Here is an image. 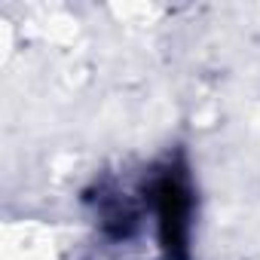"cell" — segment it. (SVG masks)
I'll use <instances>...</instances> for the list:
<instances>
[{"mask_svg":"<svg viewBox=\"0 0 260 260\" xmlns=\"http://www.w3.org/2000/svg\"><path fill=\"white\" fill-rule=\"evenodd\" d=\"M156 220H159V245L169 260L190 257V211L193 199L181 172H166L150 187Z\"/></svg>","mask_w":260,"mask_h":260,"instance_id":"cell-1","label":"cell"},{"mask_svg":"<svg viewBox=\"0 0 260 260\" xmlns=\"http://www.w3.org/2000/svg\"><path fill=\"white\" fill-rule=\"evenodd\" d=\"M101 226H104V233L110 239H128L135 233V226H138V217H135V211H128L125 205L113 202V205H107L101 211Z\"/></svg>","mask_w":260,"mask_h":260,"instance_id":"cell-2","label":"cell"}]
</instances>
